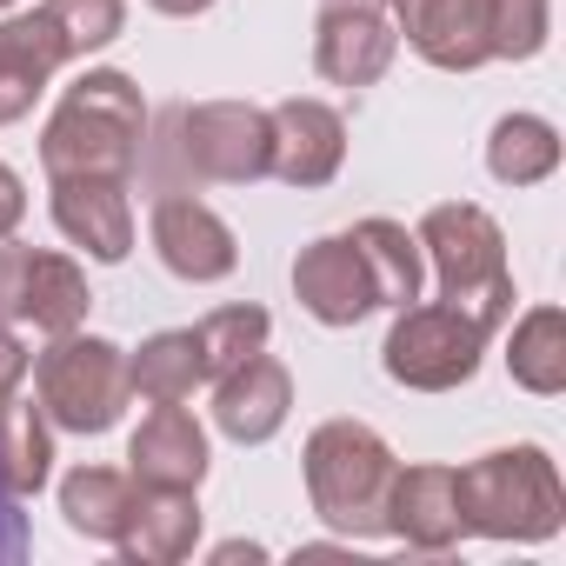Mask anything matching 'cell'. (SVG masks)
<instances>
[{"instance_id":"1","label":"cell","mask_w":566,"mask_h":566,"mask_svg":"<svg viewBox=\"0 0 566 566\" xmlns=\"http://www.w3.org/2000/svg\"><path fill=\"white\" fill-rule=\"evenodd\" d=\"M140 134H147V101L120 67H87L54 120L41 127V167L54 180H127L140 167Z\"/></svg>"},{"instance_id":"2","label":"cell","mask_w":566,"mask_h":566,"mask_svg":"<svg viewBox=\"0 0 566 566\" xmlns=\"http://www.w3.org/2000/svg\"><path fill=\"white\" fill-rule=\"evenodd\" d=\"M394 473L400 460L367 420H321L307 433V500L347 539H387Z\"/></svg>"},{"instance_id":"3","label":"cell","mask_w":566,"mask_h":566,"mask_svg":"<svg viewBox=\"0 0 566 566\" xmlns=\"http://www.w3.org/2000/svg\"><path fill=\"white\" fill-rule=\"evenodd\" d=\"M460 526L480 539H553L566 526V486L546 447H500L473 467H453Z\"/></svg>"},{"instance_id":"4","label":"cell","mask_w":566,"mask_h":566,"mask_svg":"<svg viewBox=\"0 0 566 566\" xmlns=\"http://www.w3.org/2000/svg\"><path fill=\"white\" fill-rule=\"evenodd\" d=\"M413 240L433 260V280H440V301L447 307H460L486 334L506 327V314H513V273H506V233H500V220L486 207H473V200L427 207V220H420Z\"/></svg>"},{"instance_id":"5","label":"cell","mask_w":566,"mask_h":566,"mask_svg":"<svg viewBox=\"0 0 566 566\" xmlns=\"http://www.w3.org/2000/svg\"><path fill=\"white\" fill-rule=\"evenodd\" d=\"M34 387H41V413L67 433H107L120 413H127V354L101 334H54V347L41 354L34 367Z\"/></svg>"},{"instance_id":"6","label":"cell","mask_w":566,"mask_h":566,"mask_svg":"<svg viewBox=\"0 0 566 566\" xmlns=\"http://www.w3.org/2000/svg\"><path fill=\"white\" fill-rule=\"evenodd\" d=\"M486 327L467 321L460 307L433 301V307H394V327H387V347H380V367L394 387H413V394H453L480 374V354H486Z\"/></svg>"},{"instance_id":"7","label":"cell","mask_w":566,"mask_h":566,"mask_svg":"<svg viewBox=\"0 0 566 566\" xmlns=\"http://www.w3.org/2000/svg\"><path fill=\"white\" fill-rule=\"evenodd\" d=\"M174 154L193 180H213V187H247L266 174V154H273V127L253 101H200V107H180L174 114Z\"/></svg>"},{"instance_id":"8","label":"cell","mask_w":566,"mask_h":566,"mask_svg":"<svg viewBox=\"0 0 566 566\" xmlns=\"http://www.w3.org/2000/svg\"><path fill=\"white\" fill-rule=\"evenodd\" d=\"M154 253H160V266L174 280H187V287H213V280H227L240 266L233 227L193 193H160L154 200Z\"/></svg>"},{"instance_id":"9","label":"cell","mask_w":566,"mask_h":566,"mask_svg":"<svg viewBox=\"0 0 566 566\" xmlns=\"http://www.w3.org/2000/svg\"><path fill=\"white\" fill-rule=\"evenodd\" d=\"M266 127H273L266 174H280L287 187L307 193V187H327L340 174V160H347V120H340V107H327V101H280L266 114Z\"/></svg>"},{"instance_id":"10","label":"cell","mask_w":566,"mask_h":566,"mask_svg":"<svg viewBox=\"0 0 566 566\" xmlns=\"http://www.w3.org/2000/svg\"><path fill=\"white\" fill-rule=\"evenodd\" d=\"M294 301L321 321V327H354L374 314V280H367V260L347 233H321L301 247L294 260Z\"/></svg>"},{"instance_id":"11","label":"cell","mask_w":566,"mask_h":566,"mask_svg":"<svg viewBox=\"0 0 566 566\" xmlns=\"http://www.w3.org/2000/svg\"><path fill=\"white\" fill-rule=\"evenodd\" d=\"M287 413H294V374L280 360H266V347L213 380V427L233 447H266L287 427Z\"/></svg>"},{"instance_id":"12","label":"cell","mask_w":566,"mask_h":566,"mask_svg":"<svg viewBox=\"0 0 566 566\" xmlns=\"http://www.w3.org/2000/svg\"><path fill=\"white\" fill-rule=\"evenodd\" d=\"M394 34L440 74H473L493 61L480 0H394Z\"/></svg>"},{"instance_id":"13","label":"cell","mask_w":566,"mask_h":566,"mask_svg":"<svg viewBox=\"0 0 566 566\" xmlns=\"http://www.w3.org/2000/svg\"><path fill=\"white\" fill-rule=\"evenodd\" d=\"M400 54V34L380 8H327L314 34V67L334 87H374Z\"/></svg>"},{"instance_id":"14","label":"cell","mask_w":566,"mask_h":566,"mask_svg":"<svg viewBox=\"0 0 566 566\" xmlns=\"http://www.w3.org/2000/svg\"><path fill=\"white\" fill-rule=\"evenodd\" d=\"M54 227L101 266H120L134 253V207L127 180H54Z\"/></svg>"},{"instance_id":"15","label":"cell","mask_w":566,"mask_h":566,"mask_svg":"<svg viewBox=\"0 0 566 566\" xmlns=\"http://www.w3.org/2000/svg\"><path fill=\"white\" fill-rule=\"evenodd\" d=\"M127 480L134 486H167V493H200L207 480V433L193 413L174 407H154L140 420V433L127 440Z\"/></svg>"},{"instance_id":"16","label":"cell","mask_w":566,"mask_h":566,"mask_svg":"<svg viewBox=\"0 0 566 566\" xmlns=\"http://www.w3.org/2000/svg\"><path fill=\"white\" fill-rule=\"evenodd\" d=\"M67 67V41L54 34L48 8L0 21V127H14L34 114V101L48 94V81Z\"/></svg>"},{"instance_id":"17","label":"cell","mask_w":566,"mask_h":566,"mask_svg":"<svg viewBox=\"0 0 566 566\" xmlns=\"http://www.w3.org/2000/svg\"><path fill=\"white\" fill-rule=\"evenodd\" d=\"M387 533L407 539L413 553H453L467 539L453 467H400L394 473V500H387Z\"/></svg>"},{"instance_id":"18","label":"cell","mask_w":566,"mask_h":566,"mask_svg":"<svg viewBox=\"0 0 566 566\" xmlns=\"http://www.w3.org/2000/svg\"><path fill=\"white\" fill-rule=\"evenodd\" d=\"M94 294H87V273L67 260V253H34L21 247V280H14V321L41 327L48 340L54 334H74L87 321Z\"/></svg>"},{"instance_id":"19","label":"cell","mask_w":566,"mask_h":566,"mask_svg":"<svg viewBox=\"0 0 566 566\" xmlns=\"http://www.w3.org/2000/svg\"><path fill=\"white\" fill-rule=\"evenodd\" d=\"M200 539V500L193 493H167V486H134V513L120 526V559L134 566H174L187 559Z\"/></svg>"},{"instance_id":"20","label":"cell","mask_w":566,"mask_h":566,"mask_svg":"<svg viewBox=\"0 0 566 566\" xmlns=\"http://www.w3.org/2000/svg\"><path fill=\"white\" fill-rule=\"evenodd\" d=\"M367 260V280H374V307H413L420 301V280H427V253L420 240L400 227V220H360L347 233Z\"/></svg>"},{"instance_id":"21","label":"cell","mask_w":566,"mask_h":566,"mask_svg":"<svg viewBox=\"0 0 566 566\" xmlns=\"http://www.w3.org/2000/svg\"><path fill=\"white\" fill-rule=\"evenodd\" d=\"M559 167V127L539 114H506L486 134V174L500 187H539Z\"/></svg>"},{"instance_id":"22","label":"cell","mask_w":566,"mask_h":566,"mask_svg":"<svg viewBox=\"0 0 566 566\" xmlns=\"http://www.w3.org/2000/svg\"><path fill=\"white\" fill-rule=\"evenodd\" d=\"M506 374H513L526 394H539V400L566 394V314H559V307H533V314L513 321Z\"/></svg>"},{"instance_id":"23","label":"cell","mask_w":566,"mask_h":566,"mask_svg":"<svg viewBox=\"0 0 566 566\" xmlns=\"http://www.w3.org/2000/svg\"><path fill=\"white\" fill-rule=\"evenodd\" d=\"M61 513H67V526L81 539H107L114 546L127 513H134V480L114 473V467H74L61 480Z\"/></svg>"},{"instance_id":"24","label":"cell","mask_w":566,"mask_h":566,"mask_svg":"<svg viewBox=\"0 0 566 566\" xmlns=\"http://www.w3.org/2000/svg\"><path fill=\"white\" fill-rule=\"evenodd\" d=\"M127 380L154 407L187 400L200 387V340H193V327H167V334L140 340V354H127Z\"/></svg>"},{"instance_id":"25","label":"cell","mask_w":566,"mask_h":566,"mask_svg":"<svg viewBox=\"0 0 566 566\" xmlns=\"http://www.w3.org/2000/svg\"><path fill=\"white\" fill-rule=\"evenodd\" d=\"M54 473V420L28 400H8L0 407V480H8L21 500H34Z\"/></svg>"},{"instance_id":"26","label":"cell","mask_w":566,"mask_h":566,"mask_svg":"<svg viewBox=\"0 0 566 566\" xmlns=\"http://www.w3.org/2000/svg\"><path fill=\"white\" fill-rule=\"evenodd\" d=\"M266 334H273V321H266V307H253V301L207 314V321L193 327V340H200V380H220L227 367L253 360V354L266 347Z\"/></svg>"},{"instance_id":"27","label":"cell","mask_w":566,"mask_h":566,"mask_svg":"<svg viewBox=\"0 0 566 566\" xmlns=\"http://www.w3.org/2000/svg\"><path fill=\"white\" fill-rule=\"evenodd\" d=\"M480 28L493 61H533L553 28V0H480Z\"/></svg>"},{"instance_id":"28","label":"cell","mask_w":566,"mask_h":566,"mask_svg":"<svg viewBox=\"0 0 566 566\" xmlns=\"http://www.w3.org/2000/svg\"><path fill=\"white\" fill-rule=\"evenodd\" d=\"M41 8H48L54 34L67 41V61L101 54V48L120 41V28H127V0H41Z\"/></svg>"},{"instance_id":"29","label":"cell","mask_w":566,"mask_h":566,"mask_svg":"<svg viewBox=\"0 0 566 566\" xmlns=\"http://www.w3.org/2000/svg\"><path fill=\"white\" fill-rule=\"evenodd\" d=\"M28 559V513H21V493L0 480V566Z\"/></svg>"},{"instance_id":"30","label":"cell","mask_w":566,"mask_h":566,"mask_svg":"<svg viewBox=\"0 0 566 566\" xmlns=\"http://www.w3.org/2000/svg\"><path fill=\"white\" fill-rule=\"evenodd\" d=\"M21 380H28V347H21V334L8 321H0V407L21 394Z\"/></svg>"},{"instance_id":"31","label":"cell","mask_w":566,"mask_h":566,"mask_svg":"<svg viewBox=\"0 0 566 566\" xmlns=\"http://www.w3.org/2000/svg\"><path fill=\"white\" fill-rule=\"evenodd\" d=\"M21 213H28V187H21V174L8 160H0V240L21 227Z\"/></svg>"},{"instance_id":"32","label":"cell","mask_w":566,"mask_h":566,"mask_svg":"<svg viewBox=\"0 0 566 566\" xmlns=\"http://www.w3.org/2000/svg\"><path fill=\"white\" fill-rule=\"evenodd\" d=\"M154 14H167V21H193V14H207L213 0H147Z\"/></svg>"},{"instance_id":"33","label":"cell","mask_w":566,"mask_h":566,"mask_svg":"<svg viewBox=\"0 0 566 566\" xmlns=\"http://www.w3.org/2000/svg\"><path fill=\"white\" fill-rule=\"evenodd\" d=\"M266 546H253V539H227V546H213V559H260Z\"/></svg>"},{"instance_id":"34","label":"cell","mask_w":566,"mask_h":566,"mask_svg":"<svg viewBox=\"0 0 566 566\" xmlns=\"http://www.w3.org/2000/svg\"><path fill=\"white\" fill-rule=\"evenodd\" d=\"M327 8H380V0H327Z\"/></svg>"},{"instance_id":"35","label":"cell","mask_w":566,"mask_h":566,"mask_svg":"<svg viewBox=\"0 0 566 566\" xmlns=\"http://www.w3.org/2000/svg\"><path fill=\"white\" fill-rule=\"evenodd\" d=\"M8 8H14V0H0V14H8Z\"/></svg>"}]
</instances>
